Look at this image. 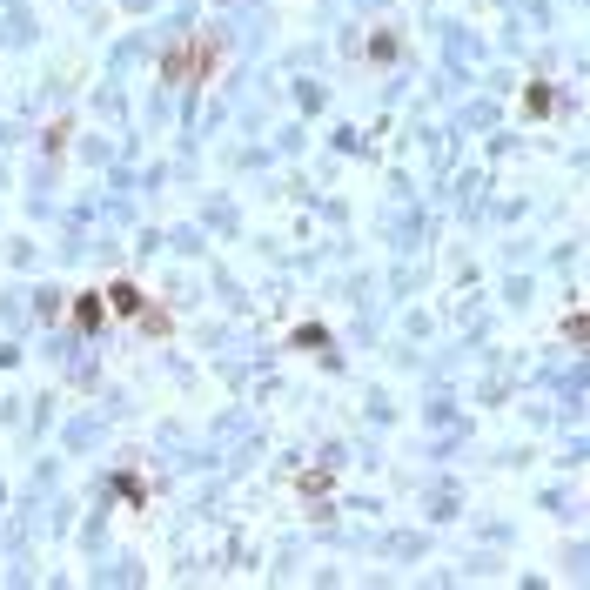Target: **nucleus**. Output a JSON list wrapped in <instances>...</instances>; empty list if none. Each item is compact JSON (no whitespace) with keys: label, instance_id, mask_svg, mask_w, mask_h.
<instances>
[{"label":"nucleus","instance_id":"obj_1","mask_svg":"<svg viewBox=\"0 0 590 590\" xmlns=\"http://www.w3.org/2000/svg\"><path fill=\"white\" fill-rule=\"evenodd\" d=\"M108 302H114V316H141V295H135V289H128V282H121V289H114V295H108Z\"/></svg>","mask_w":590,"mask_h":590},{"label":"nucleus","instance_id":"obj_2","mask_svg":"<svg viewBox=\"0 0 590 590\" xmlns=\"http://www.w3.org/2000/svg\"><path fill=\"white\" fill-rule=\"evenodd\" d=\"M74 322H81V329H101V295H88V302L74 309Z\"/></svg>","mask_w":590,"mask_h":590}]
</instances>
